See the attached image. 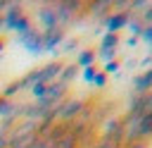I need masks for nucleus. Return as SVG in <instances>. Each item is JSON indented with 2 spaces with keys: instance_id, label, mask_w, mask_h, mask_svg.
<instances>
[{
  "instance_id": "3",
  "label": "nucleus",
  "mask_w": 152,
  "mask_h": 148,
  "mask_svg": "<svg viewBox=\"0 0 152 148\" xmlns=\"http://www.w3.org/2000/svg\"><path fill=\"white\" fill-rule=\"evenodd\" d=\"M57 41H59V33H57L55 29H48V31L40 36V43H43V48H52Z\"/></svg>"
},
{
  "instance_id": "7",
  "label": "nucleus",
  "mask_w": 152,
  "mask_h": 148,
  "mask_svg": "<svg viewBox=\"0 0 152 148\" xmlns=\"http://www.w3.org/2000/svg\"><path fill=\"white\" fill-rule=\"evenodd\" d=\"M0 148H7V136L0 134Z\"/></svg>"
},
{
  "instance_id": "8",
  "label": "nucleus",
  "mask_w": 152,
  "mask_h": 148,
  "mask_svg": "<svg viewBox=\"0 0 152 148\" xmlns=\"http://www.w3.org/2000/svg\"><path fill=\"white\" fill-rule=\"evenodd\" d=\"M2 45H5V43H2V41H0V50H2Z\"/></svg>"
},
{
  "instance_id": "2",
  "label": "nucleus",
  "mask_w": 152,
  "mask_h": 148,
  "mask_svg": "<svg viewBox=\"0 0 152 148\" xmlns=\"http://www.w3.org/2000/svg\"><path fill=\"white\" fill-rule=\"evenodd\" d=\"M21 43L28 48V50H33V53H40L43 50V43H40V36L38 33H33V31H28V33H24L21 36Z\"/></svg>"
},
{
  "instance_id": "10",
  "label": "nucleus",
  "mask_w": 152,
  "mask_h": 148,
  "mask_svg": "<svg viewBox=\"0 0 152 148\" xmlns=\"http://www.w3.org/2000/svg\"><path fill=\"white\" fill-rule=\"evenodd\" d=\"M0 105H2V98H0Z\"/></svg>"
},
{
  "instance_id": "6",
  "label": "nucleus",
  "mask_w": 152,
  "mask_h": 148,
  "mask_svg": "<svg viewBox=\"0 0 152 148\" xmlns=\"http://www.w3.org/2000/svg\"><path fill=\"white\" fill-rule=\"evenodd\" d=\"M76 110H78V103H69V105H64V110H62L59 115H62V117H69V115H74Z\"/></svg>"
},
{
  "instance_id": "1",
  "label": "nucleus",
  "mask_w": 152,
  "mask_h": 148,
  "mask_svg": "<svg viewBox=\"0 0 152 148\" xmlns=\"http://www.w3.org/2000/svg\"><path fill=\"white\" fill-rule=\"evenodd\" d=\"M5 24H7L10 31H19L21 36L31 31V29H28V19L19 12L17 5H10V12H5Z\"/></svg>"
},
{
  "instance_id": "4",
  "label": "nucleus",
  "mask_w": 152,
  "mask_h": 148,
  "mask_svg": "<svg viewBox=\"0 0 152 148\" xmlns=\"http://www.w3.org/2000/svg\"><path fill=\"white\" fill-rule=\"evenodd\" d=\"M38 17H40V21H43L45 26H50V29H52V24H55V12H52V10H40V14H38Z\"/></svg>"
},
{
  "instance_id": "5",
  "label": "nucleus",
  "mask_w": 152,
  "mask_h": 148,
  "mask_svg": "<svg viewBox=\"0 0 152 148\" xmlns=\"http://www.w3.org/2000/svg\"><path fill=\"white\" fill-rule=\"evenodd\" d=\"M19 88H21V84H19V81H14V84L5 86V91H2V100H5V98H12V95H14Z\"/></svg>"
},
{
  "instance_id": "9",
  "label": "nucleus",
  "mask_w": 152,
  "mask_h": 148,
  "mask_svg": "<svg viewBox=\"0 0 152 148\" xmlns=\"http://www.w3.org/2000/svg\"><path fill=\"white\" fill-rule=\"evenodd\" d=\"M2 7H5V5H2V2H0V10H2ZM0 14H2V12H0Z\"/></svg>"
}]
</instances>
